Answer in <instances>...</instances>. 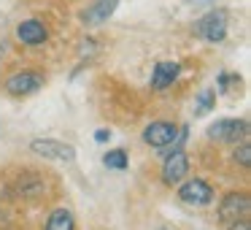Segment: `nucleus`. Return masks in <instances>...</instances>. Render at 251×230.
I'll list each match as a JSON object with an SVG mask.
<instances>
[{
    "mask_svg": "<svg viewBox=\"0 0 251 230\" xmlns=\"http://www.w3.org/2000/svg\"><path fill=\"white\" fill-rule=\"evenodd\" d=\"M186 173H189V154L181 149V152H170L165 157V165H162V173L159 176H162V184L176 187L186 179Z\"/></svg>",
    "mask_w": 251,
    "mask_h": 230,
    "instance_id": "6e6552de",
    "label": "nucleus"
},
{
    "mask_svg": "<svg viewBox=\"0 0 251 230\" xmlns=\"http://www.w3.org/2000/svg\"><path fill=\"white\" fill-rule=\"evenodd\" d=\"M44 82H46L44 73L27 68V71L11 73V76L3 82V89H6V95H11V98H27V95L38 92V89L44 87Z\"/></svg>",
    "mask_w": 251,
    "mask_h": 230,
    "instance_id": "f03ea898",
    "label": "nucleus"
},
{
    "mask_svg": "<svg viewBox=\"0 0 251 230\" xmlns=\"http://www.w3.org/2000/svg\"><path fill=\"white\" fill-rule=\"evenodd\" d=\"M232 87H240V76L238 73H219L216 79V92H229Z\"/></svg>",
    "mask_w": 251,
    "mask_h": 230,
    "instance_id": "dca6fc26",
    "label": "nucleus"
},
{
    "mask_svg": "<svg viewBox=\"0 0 251 230\" xmlns=\"http://www.w3.org/2000/svg\"><path fill=\"white\" fill-rule=\"evenodd\" d=\"M116 6H119V0H95L92 6H87L81 14H78V19H81L87 28H95V25H103V22H108V19L114 17Z\"/></svg>",
    "mask_w": 251,
    "mask_h": 230,
    "instance_id": "1a4fd4ad",
    "label": "nucleus"
},
{
    "mask_svg": "<svg viewBox=\"0 0 251 230\" xmlns=\"http://www.w3.org/2000/svg\"><path fill=\"white\" fill-rule=\"evenodd\" d=\"M3 52H6V44H0V57H3Z\"/></svg>",
    "mask_w": 251,
    "mask_h": 230,
    "instance_id": "aec40b11",
    "label": "nucleus"
},
{
    "mask_svg": "<svg viewBox=\"0 0 251 230\" xmlns=\"http://www.w3.org/2000/svg\"><path fill=\"white\" fill-rule=\"evenodd\" d=\"M235 163H238L240 168H249L251 165V144H240V146L235 149Z\"/></svg>",
    "mask_w": 251,
    "mask_h": 230,
    "instance_id": "f3484780",
    "label": "nucleus"
},
{
    "mask_svg": "<svg viewBox=\"0 0 251 230\" xmlns=\"http://www.w3.org/2000/svg\"><path fill=\"white\" fill-rule=\"evenodd\" d=\"M44 230H76V219H73L71 208H54L46 219Z\"/></svg>",
    "mask_w": 251,
    "mask_h": 230,
    "instance_id": "ddd939ff",
    "label": "nucleus"
},
{
    "mask_svg": "<svg viewBox=\"0 0 251 230\" xmlns=\"http://www.w3.org/2000/svg\"><path fill=\"white\" fill-rule=\"evenodd\" d=\"M176 136H178V125L170 119H157L151 122V125H146V130H143V144H149V146L154 149H168L170 144L176 141Z\"/></svg>",
    "mask_w": 251,
    "mask_h": 230,
    "instance_id": "423d86ee",
    "label": "nucleus"
},
{
    "mask_svg": "<svg viewBox=\"0 0 251 230\" xmlns=\"http://www.w3.org/2000/svg\"><path fill=\"white\" fill-rule=\"evenodd\" d=\"M95 141H98V144H105V141H111V130H105V127H100V130L95 133Z\"/></svg>",
    "mask_w": 251,
    "mask_h": 230,
    "instance_id": "6ab92c4d",
    "label": "nucleus"
},
{
    "mask_svg": "<svg viewBox=\"0 0 251 230\" xmlns=\"http://www.w3.org/2000/svg\"><path fill=\"white\" fill-rule=\"evenodd\" d=\"M249 133V125H246V119H216L213 125H208L205 136L211 138V141H219V144H238L240 138Z\"/></svg>",
    "mask_w": 251,
    "mask_h": 230,
    "instance_id": "20e7f679",
    "label": "nucleus"
},
{
    "mask_svg": "<svg viewBox=\"0 0 251 230\" xmlns=\"http://www.w3.org/2000/svg\"><path fill=\"white\" fill-rule=\"evenodd\" d=\"M227 11L224 8H211L208 14H202L195 25V33L208 44H222L227 38Z\"/></svg>",
    "mask_w": 251,
    "mask_h": 230,
    "instance_id": "f257e3e1",
    "label": "nucleus"
},
{
    "mask_svg": "<svg viewBox=\"0 0 251 230\" xmlns=\"http://www.w3.org/2000/svg\"><path fill=\"white\" fill-rule=\"evenodd\" d=\"M181 73V65L173 60H159L154 65V73H151V89H168L173 87V82L178 79Z\"/></svg>",
    "mask_w": 251,
    "mask_h": 230,
    "instance_id": "9b49d317",
    "label": "nucleus"
},
{
    "mask_svg": "<svg viewBox=\"0 0 251 230\" xmlns=\"http://www.w3.org/2000/svg\"><path fill=\"white\" fill-rule=\"evenodd\" d=\"M249 208H251V201L246 192H227L222 198V203H219V219L227 225L238 222V219H246Z\"/></svg>",
    "mask_w": 251,
    "mask_h": 230,
    "instance_id": "0eeeda50",
    "label": "nucleus"
},
{
    "mask_svg": "<svg viewBox=\"0 0 251 230\" xmlns=\"http://www.w3.org/2000/svg\"><path fill=\"white\" fill-rule=\"evenodd\" d=\"M103 165L105 168H114V171H125L127 165H130V160H127L125 149H108V152L103 154Z\"/></svg>",
    "mask_w": 251,
    "mask_h": 230,
    "instance_id": "4468645a",
    "label": "nucleus"
},
{
    "mask_svg": "<svg viewBox=\"0 0 251 230\" xmlns=\"http://www.w3.org/2000/svg\"><path fill=\"white\" fill-rule=\"evenodd\" d=\"M30 152L44 160H54V163H65V165L76 163V149L71 144L60 141V138H33Z\"/></svg>",
    "mask_w": 251,
    "mask_h": 230,
    "instance_id": "7ed1b4c3",
    "label": "nucleus"
},
{
    "mask_svg": "<svg viewBox=\"0 0 251 230\" xmlns=\"http://www.w3.org/2000/svg\"><path fill=\"white\" fill-rule=\"evenodd\" d=\"M17 192L22 198H38L46 192V181L38 173H22L17 179Z\"/></svg>",
    "mask_w": 251,
    "mask_h": 230,
    "instance_id": "f8f14e48",
    "label": "nucleus"
},
{
    "mask_svg": "<svg viewBox=\"0 0 251 230\" xmlns=\"http://www.w3.org/2000/svg\"><path fill=\"white\" fill-rule=\"evenodd\" d=\"M178 201L186 206H208L213 201V187L205 179H186L178 187Z\"/></svg>",
    "mask_w": 251,
    "mask_h": 230,
    "instance_id": "39448f33",
    "label": "nucleus"
},
{
    "mask_svg": "<svg viewBox=\"0 0 251 230\" xmlns=\"http://www.w3.org/2000/svg\"><path fill=\"white\" fill-rule=\"evenodd\" d=\"M216 106V89H202L195 100V116H205Z\"/></svg>",
    "mask_w": 251,
    "mask_h": 230,
    "instance_id": "2eb2a0df",
    "label": "nucleus"
},
{
    "mask_svg": "<svg viewBox=\"0 0 251 230\" xmlns=\"http://www.w3.org/2000/svg\"><path fill=\"white\" fill-rule=\"evenodd\" d=\"M49 38V28L41 19H25L17 25V41H22L25 46H41Z\"/></svg>",
    "mask_w": 251,
    "mask_h": 230,
    "instance_id": "9d476101",
    "label": "nucleus"
},
{
    "mask_svg": "<svg viewBox=\"0 0 251 230\" xmlns=\"http://www.w3.org/2000/svg\"><path fill=\"white\" fill-rule=\"evenodd\" d=\"M227 230H251V225H249V219H238V222H229Z\"/></svg>",
    "mask_w": 251,
    "mask_h": 230,
    "instance_id": "a211bd4d",
    "label": "nucleus"
}]
</instances>
